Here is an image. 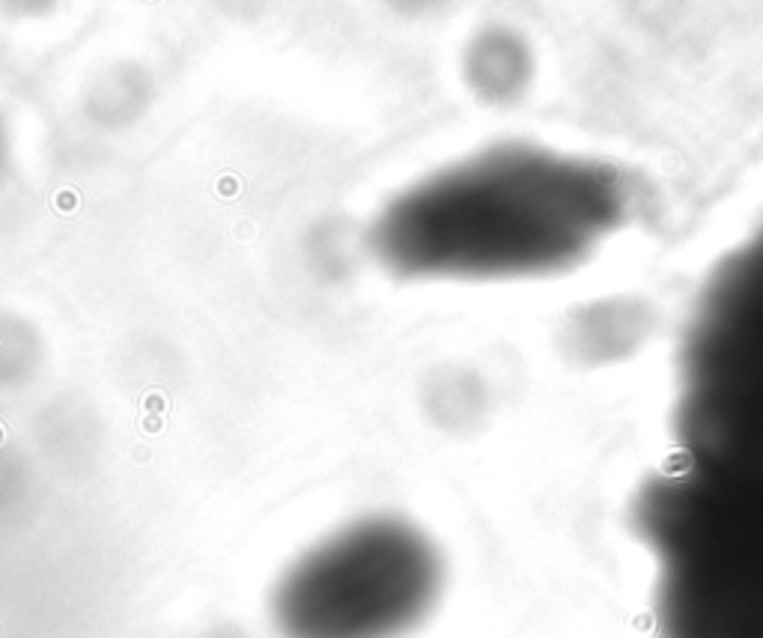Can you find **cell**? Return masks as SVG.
<instances>
[{
  "label": "cell",
  "instance_id": "6da1fadb",
  "mask_svg": "<svg viewBox=\"0 0 763 638\" xmlns=\"http://www.w3.org/2000/svg\"><path fill=\"white\" fill-rule=\"evenodd\" d=\"M594 170L531 149H492L385 206L370 242L402 277H510L581 254L608 221Z\"/></svg>",
  "mask_w": 763,
  "mask_h": 638
},
{
  "label": "cell",
  "instance_id": "7a4b0ae2",
  "mask_svg": "<svg viewBox=\"0 0 763 638\" xmlns=\"http://www.w3.org/2000/svg\"><path fill=\"white\" fill-rule=\"evenodd\" d=\"M659 638H763V478L686 456L635 501Z\"/></svg>",
  "mask_w": 763,
  "mask_h": 638
},
{
  "label": "cell",
  "instance_id": "3957f363",
  "mask_svg": "<svg viewBox=\"0 0 763 638\" xmlns=\"http://www.w3.org/2000/svg\"><path fill=\"white\" fill-rule=\"evenodd\" d=\"M686 456L763 478V233L707 293L683 370Z\"/></svg>",
  "mask_w": 763,
  "mask_h": 638
},
{
  "label": "cell",
  "instance_id": "277c9868",
  "mask_svg": "<svg viewBox=\"0 0 763 638\" xmlns=\"http://www.w3.org/2000/svg\"><path fill=\"white\" fill-rule=\"evenodd\" d=\"M438 561L415 531L373 522L308 558L281 594L292 638H382L429 606Z\"/></svg>",
  "mask_w": 763,
  "mask_h": 638
}]
</instances>
